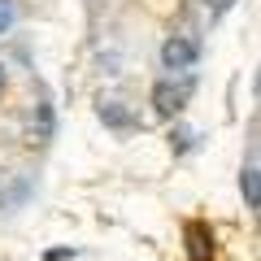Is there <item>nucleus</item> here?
I'll return each mask as SVG.
<instances>
[{
    "label": "nucleus",
    "instance_id": "f257e3e1",
    "mask_svg": "<svg viewBox=\"0 0 261 261\" xmlns=\"http://www.w3.org/2000/svg\"><path fill=\"white\" fill-rule=\"evenodd\" d=\"M196 57H200V44L187 35H170L166 44H161V65L166 70H192Z\"/></svg>",
    "mask_w": 261,
    "mask_h": 261
},
{
    "label": "nucleus",
    "instance_id": "f03ea898",
    "mask_svg": "<svg viewBox=\"0 0 261 261\" xmlns=\"http://www.w3.org/2000/svg\"><path fill=\"white\" fill-rule=\"evenodd\" d=\"M187 257L192 261H214V231L205 222H187Z\"/></svg>",
    "mask_w": 261,
    "mask_h": 261
},
{
    "label": "nucleus",
    "instance_id": "7ed1b4c3",
    "mask_svg": "<svg viewBox=\"0 0 261 261\" xmlns=\"http://www.w3.org/2000/svg\"><path fill=\"white\" fill-rule=\"evenodd\" d=\"M187 100V87H174V83H157L152 87V109L161 113V118H174L178 109H183Z\"/></svg>",
    "mask_w": 261,
    "mask_h": 261
},
{
    "label": "nucleus",
    "instance_id": "20e7f679",
    "mask_svg": "<svg viewBox=\"0 0 261 261\" xmlns=\"http://www.w3.org/2000/svg\"><path fill=\"white\" fill-rule=\"evenodd\" d=\"M240 192H244V205H248V209L261 205V170L252 166V161L244 166V174H240Z\"/></svg>",
    "mask_w": 261,
    "mask_h": 261
},
{
    "label": "nucleus",
    "instance_id": "39448f33",
    "mask_svg": "<svg viewBox=\"0 0 261 261\" xmlns=\"http://www.w3.org/2000/svg\"><path fill=\"white\" fill-rule=\"evenodd\" d=\"M100 118L109 122V126H126V122H130V113L122 109V105H100Z\"/></svg>",
    "mask_w": 261,
    "mask_h": 261
},
{
    "label": "nucleus",
    "instance_id": "423d86ee",
    "mask_svg": "<svg viewBox=\"0 0 261 261\" xmlns=\"http://www.w3.org/2000/svg\"><path fill=\"white\" fill-rule=\"evenodd\" d=\"M13 18H18V13H13V0H0V31H9Z\"/></svg>",
    "mask_w": 261,
    "mask_h": 261
},
{
    "label": "nucleus",
    "instance_id": "0eeeda50",
    "mask_svg": "<svg viewBox=\"0 0 261 261\" xmlns=\"http://www.w3.org/2000/svg\"><path fill=\"white\" fill-rule=\"evenodd\" d=\"M0 87H5V65H0Z\"/></svg>",
    "mask_w": 261,
    "mask_h": 261
}]
</instances>
